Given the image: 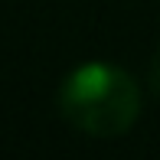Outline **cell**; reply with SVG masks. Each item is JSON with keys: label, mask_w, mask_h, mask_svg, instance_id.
<instances>
[{"label": "cell", "mask_w": 160, "mask_h": 160, "mask_svg": "<svg viewBox=\"0 0 160 160\" xmlns=\"http://www.w3.org/2000/svg\"><path fill=\"white\" fill-rule=\"evenodd\" d=\"M59 114L88 137H121L141 114V88L118 65L85 62L59 85Z\"/></svg>", "instance_id": "6da1fadb"}, {"label": "cell", "mask_w": 160, "mask_h": 160, "mask_svg": "<svg viewBox=\"0 0 160 160\" xmlns=\"http://www.w3.org/2000/svg\"><path fill=\"white\" fill-rule=\"evenodd\" d=\"M150 78H154V88L160 92V49H157V56H154V65H150Z\"/></svg>", "instance_id": "7a4b0ae2"}]
</instances>
